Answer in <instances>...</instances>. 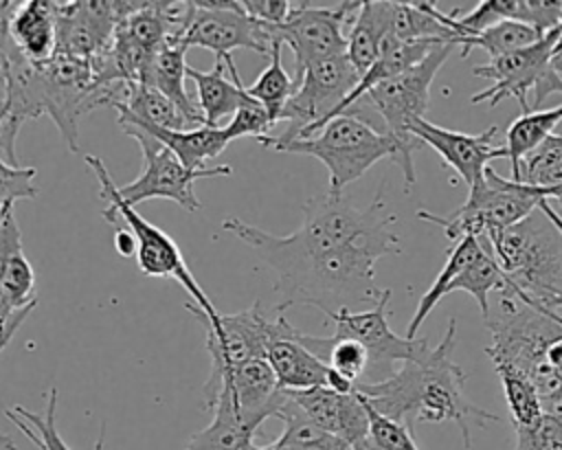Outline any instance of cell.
<instances>
[{
  "label": "cell",
  "instance_id": "obj_1",
  "mask_svg": "<svg viewBox=\"0 0 562 450\" xmlns=\"http://www.w3.org/2000/svg\"><path fill=\"white\" fill-rule=\"evenodd\" d=\"M384 189L367 209H358L345 193H318L303 204L301 226L272 235L239 217H226L222 228L248 244L277 274L274 290L283 296L277 312L290 305H312L327 318L356 305H373L382 288L375 285L373 266L400 252L393 230L395 215L382 213Z\"/></svg>",
  "mask_w": 562,
  "mask_h": 450
},
{
  "label": "cell",
  "instance_id": "obj_2",
  "mask_svg": "<svg viewBox=\"0 0 562 450\" xmlns=\"http://www.w3.org/2000/svg\"><path fill=\"white\" fill-rule=\"evenodd\" d=\"M9 2H4L0 15V83L4 88L2 105L7 110L0 154H4V162L20 167L15 158V138L20 125L29 119H37L48 114L64 143L70 151H79V119L99 108L110 105L116 97L119 88H103L90 61L53 53L46 61H26L9 42L4 31Z\"/></svg>",
  "mask_w": 562,
  "mask_h": 450
},
{
  "label": "cell",
  "instance_id": "obj_3",
  "mask_svg": "<svg viewBox=\"0 0 562 450\" xmlns=\"http://www.w3.org/2000/svg\"><path fill=\"white\" fill-rule=\"evenodd\" d=\"M457 345V318H450L439 345L422 338L417 353L386 380L356 384V393L382 417L411 428L413 421H454L465 448L472 446V428L496 421L498 415L476 406L465 393V371L452 360Z\"/></svg>",
  "mask_w": 562,
  "mask_h": 450
},
{
  "label": "cell",
  "instance_id": "obj_4",
  "mask_svg": "<svg viewBox=\"0 0 562 450\" xmlns=\"http://www.w3.org/2000/svg\"><path fill=\"white\" fill-rule=\"evenodd\" d=\"M479 239L487 244L507 288L544 307L562 290V237L540 206L518 224Z\"/></svg>",
  "mask_w": 562,
  "mask_h": 450
},
{
  "label": "cell",
  "instance_id": "obj_5",
  "mask_svg": "<svg viewBox=\"0 0 562 450\" xmlns=\"http://www.w3.org/2000/svg\"><path fill=\"white\" fill-rule=\"evenodd\" d=\"M277 151L318 158L329 171L327 191L331 193H342L347 184L358 180L382 158H391L402 167V149L397 140L384 130H375L349 114L334 116L312 136L279 145Z\"/></svg>",
  "mask_w": 562,
  "mask_h": 450
},
{
  "label": "cell",
  "instance_id": "obj_6",
  "mask_svg": "<svg viewBox=\"0 0 562 450\" xmlns=\"http://www.w3.org/2000/svg\"><path fill=\"white\" fill-rule=\"evenodd\" d=\"M542 200H549L544 189L527 182L507 180L492 167L483 171V178L468 189L465 202L448 217L435 215L426 209L417 211V217L441 226L448 241L457 244L463 237H483L494 230H505L527 217Z\"/></svg>",
  "mask_w": 562,
  "mask_h": 450
},
{
  "label": "cell",
  "instance_id": "obj_7",
  "mask_svg": "<svg viewBox=\"0 0 562 450\" xmlns=\"http://www.w3.org/2000/svg\"><path fill=\"white\" fill-rule=\"evenodd\" d=\"M562 35V24L542 35L536 44L492 57L487 64L472 68L476 77H487L494 83L476 94L472 103H487L490 108L498 105L503 99L514 97L520 103L522 114L529 112L527 94H533V110H538L544 99L553 92L562 94V57L553 53L558 37Z\"/></svg>",
  "mask_w": 562,
  "mask_h": 450
},
{
  "label": "cell",
  "instance_id": "obj_8",
  "mask_svg": "<svg viewBox=\"0 0 562 450\" xmlns=\"http://www.w3.org/2000/svg\"><path fill=\"white\" fill-rule=\"evenodd\" d=\"M452 48L454 44H439L419 64L378 83L364 94L375 114L380 116L384 132L391 134L402 149L400 169L404 173L406 187L415 182L413 154L422 147V143L411 134V123L415 119H426L430 105V83Z\"/></svg>",
  "mask_w": 562,
  "mask_h": 450
},
{
  "label": "cell",
  "instance_id": "obj_9",
  "mask_svg": "<svg viewBox=\"0 0 562 450\" xmlns=\"http://www.w3.org/2000/svg\"><path fill=\"white\" fill-rule=\"evenodd\" d=\"M86 165L92 169V173L97 176L99 184H101V198L110 202L108 209H103V217L108 222H114L116 215L127 224V228L134 233L136 237V263L138 270L147 277H158V279H176L187 294L191 296V303L198 305L206 316H217V310L213 307L211 299L204 294V290L200 288V283L195 281V277L191 274L178 244L158 226L149 224L147 220H143L132 206L123 204L119 193H116V182L112 180L110 171L105 169V162L97 156H86Z\"/></svg>",
  "mask_w": 562,
  "mask_h": 450
},
{
  "label": "cell",
  "instance_id": "obj_10",
  "mask_svg": "<svg viewBox=\"0 0 562 450\" xmlns=\"http://www.w3.org/2000/svg\"><path fill=\"white\" fill-rule=\"evenodd\" d=\"M360 75L347 59V55H334L310 64L294 81V94L281 110L279 123L288 127L281 136H266L259 140L263 147L277 149L296 138H307L318 132L338 110V105L358 86Z\"/></svg>",
  "mask_w": 562,
  "mask_h": 450
},
{
  "label": "cell",
  "instance_id": "obj_11",
  "mask_svg": "<svg viewBox=\"0 0 562 450\" xmlns=\"http://www.w3.org/2000/svg\"><path fill=\"white\" fill-rule=\"evenodd\" d=\"M187 312H191L206 331V349L211 356V375L233 369L241 362L263 358L266 349L277 338H290L296 327L277 312V316H266L261 312L259 301H255L248 310L237 314H220L206 316L191 301L184 303Z\"/></svg>",
  "mask_w": 562,
  "mask_h": 450
},
{
  "label": "cell",
  "instance_id": "obj_12",
  "mask_svg": "<svg viewBox=\"0 0 562 450\" xmlns=\"http://www.w3.org/2000/svg\"><path fill=\"white\" fill-rule=\"evenodd\" d=\"M187 46H202L224 61L235 83H241L237 66L231 57L235 48H248L270 55L272 26L250 18L237 0H191V18L182 35Z\"/></svg>",
  "mask_w": 562,
  "mask_h": 450
},
{
  "label": "cell",
  "instance_id": "obj_13",
  "mask_svg": "<svg viewBox=\"0 0 562 450\" xmlns=\"http://www.w3.org/2000/svg\"><path fill=\"white\" fill-rule=\"evenodd\" d=\"M121 132L140 145L143 160H145V169L138 178H134L123 187H116L121 202L132 209L138 202L162 198L180 204L184 211L195 213L202 209V202L198 200L193 189L195 180L213 178V176H231L233 171L228 165H215L206 169H187L165 145H160L147 132L132 125H123Z\"/></svg>",
  "mask_w": 562,
  "mask_h": 450
},
{
  "label": "cell",
  "instance_id": "obj_14",
  "mask_svg": "<svg viewBox=\"0 0 562 450\" xmlns=\"http://www.w3.org/2000/svg\"><path fill=\"white\" fill-rule=\"evenodd\" d=\"M358 9L360 2H292L288 20L272 26V37L292 50L294 81L310 64L345 53V29L351 26Z\"/></svg>",
  "mask_w": 562,
  "mask_h": 450
},
{
  "label": "cell",
  "instance_id": "obj_15",
  "mask_svg": "<svg viewBox=\"0 0 562 450\" xmlns=\"http://www.w3.org/2000/svg\"><path fill=\"white\" fill-rule=\"evenodd\" d=\"M389 299H391V290L382 288L380 299L369 310H362V312L340 310L329 318L336 325L331 336L351 338L364 347L369 356V364L362 378L364 384H373L391 378L395 373V362L411 360L422 345V338H413V340L400 338L389 327V320H386Z\"/></svg>",
  "mask_w": 562,
  "mask_h": 450
},
{
  "label": "cell",
  "instance_id": "obj_16",
  "mask_svg": "<svg viewBox=\"0 0 562 450\" xmlns=\"http://www.w3.org/2000/svg\"><path fill=\"white\" fill-rule=\"evenodd\" d=\"M202 395L206 410H211L213 402L224 395L241 421L255 432L268 417H277L281 404L285 402V391L277 386V378L266 358L241 362L222 373H209Z\"/></svg>",
  "mask_w": 562,
  "mask_h": 450
},
{
  "label": "cell",
  "instance_id": "obj_17",
  "mask_svg": "<svg viewBox=\"0 0 562 450\" xmlns=\"http://www.w3.org/2000/svg\"><path fill=\"white\" fill-rule=\"evenodd\" d=\"M123 11L125 2L112 0L57 2L55 53H64L92 64L108 48Z\"/></svg>",
  "mask_w": 562,
  "mask_h": 450
},
{
  "label": "cell",
  "instance_id": "obj_18",
  "mask_svg": "<svg viewBox=\"0 0 562 450\" xmlns=\"http://www.w3.org/2000/svg\"><path fill=\"white\" fill-rule=\"evenodd\" d=\"M496 132V125H490L479 134H465L435 125L428 119H415L411 123V134L422 145H430L441 156L443 165L452 167L461 180H465L468 189H472L483 178V171L494 158L507 156L505 147H496L494 143Z\"/></svg>",
  "mask_w": 562,
  "mask_h": 450
},
{
  "label": "cell",
  "instance_id": "obj_19",
  "mask_svg": "<svg viewBox=\"0 0 562 450\" xmlns=\"http://www.w3.org/2000/svg\"><path fill=\"white\" fill-rule=\"evenodd\" d=\"M296 406L323 430L347 443L349 450H373L364 400L353 393H336L327 386L288 391Z\"/></svg>",
  "mask_w": 562,
  "mask_h": 450
},
{
  "label": "cell",
  "instance_id": "obj_20",
  "mask_svg": "<svg viewBox=\"0 0 562 450\" xmlns=\"http://www.w3.org/2000/svg\"><path fill=\"white\" fill-rule=\"evenodd\" d=\"M4 31L13 48L26 61L37 64L50 59L57 46V2H9Z\"/></svg>",
  "mask_w": 562,
  "mask_h": 450
},
{
  "label": "cell",
  "instance_id": "obj_21",
  "mask_svg": "<svg viewBox=\"0 0 562 450\" xmlns=\"http://www.w3.org/2000/svg\"><path fill=\"white\" fill-rule=\"evenodd\" d=\"M187 44L180 37H171L167 40L145 64L138 83H145L154 90H158L160 94H165L189 121L191 127H200L204 125L202 114L198 103L189 97L187 88H184V79H187V61H184V53H187Z\"/></svg>",
  "mask_w": 562,
  "mask_h": 450
},
{
  "label": "cell",
  "instance_id": "obj_22",
  "mask_svg": "<svg viewBox=\"0 0 562 450\" xmlns=\"http://www.w3.org/2000/svg\"><path fill=\"white\" fill-rule=\"evenodd\" d=\"M116 123L119 127L123 125H132L138 127L143 132H147L149 136H154L160 145H165L187 169H206V162L217 158L226 145L231 143L224 134V127H193V130H162V127H154V125H145L123 112H116Z\"/></svg>",
  "mask_w": 562,
  "mask_h": 450
},
{
  "label": "cell",
  "instance_id": "obj_23",
  "mask_svg": "<svg viewBox=\"0 0 562 450\" xmlns=\"http://www.w3.org/2000/svg\"><path fill=\"white\" fill-rule=\"evenodd\" d=\"M296 331L290 338L272 340L266 349L263 358L277 378V386L281 391L327 386L329 367L296 340Z\"/></svg>",
  "mask_w": 562,
  "mask_h": 450
},
{
  "label": "cell",
  "instance_id": "obj_24",
  "mask_svg": "<svg viewBox=\"0 0 562 450\" xmlns=\"http://www.w3.org/2000/svg\"><path fill=\"white\" fill-rule=\"evenodd\" d=\"M224 70L226 66L220 59H215V66L209 72L187 66V77L195 83L198 108L206 127H220V121L235 114L248 97L246 86L228 79Z\"/></svg>",
  "mask_w": 562,
  "mask_h": 450
},
{
  "label": "cell",
  "instance_id": "obj_25",
  "mask_svg": "<svg viewBox=\"0 0 562 450\" xmlns=\"http://www.w3.org/2000/svg\"><path fill=\"white\" fill-rule=\"evenodd\" d=\"M116 112H123L145 125L162 127V130H193L184 114L158 90L145 83H123L116 97L110 101Z\"/></svg>",
  "mask_w": 562,
  "mask_h": 450
},
{
  "label": "cell",
  "instance_id": "obj_26",
  "mask_svg": "<svg viewBox=\"0 0 562 450\" xmlns=\"http://www.w3.org/2000/svg\"><path fill=\"white\" fill-rule=\"evenodd\" d=\"M386 31V0H362L358 15L353 18L349 33H347V48L345 55L362 77L380 57V48Z\"/></svg>",
  "mask_w": 562,
  "mask_h": 450
},
{
  "label": "cell",
  "instance_id": "obj_27",
  "mask_svg": "<svg viewBox=\"0 0 562 450\" xmlns=\"http://www.w3.org/2000/svg\"><path fill=\"white\" fill-rule=\"evenodd\" d=\"M213 421L195 432L184 450H252L255 430H250L233 404L220 395L213 406Z\"/></svg>",
  "mask_w": 562,
  "mask_h": 450
},
{
  "label": "cell",
  "instance_id": "obj_28",
  "mask_svg": "<svg viewBox=\"0 0 562 450\" xmlns=\"http://www.w3.org/2000/svg\"><path fill=\"white\" fill-rule=\"evenodd\" d=\"M277 417L283 421V432L279 439L268 443L272 450H349L338 437L329 435L321 426H316L288 395L281 404Z\"/></svg>",
  "mask_w": 562,
  "mask_h": 450
},
{
  "label": "cell",
  "instance_id": "obj_29",
  "mask_svg": "<svg viewBox=\"0 0 562 450\" xmlns=\"http://www.w3.org/2000/svg\"><path fill=\"white\" fill-rule=\"evenodd\" d=\"M481 252H483V244H481L479 237H472V235L459 239V241L452 246V250H450V255H448L443 268L439 270V274H437L435 281H432V285L426 290V294H424V296L419 299V303H417V310H415V314H413V318H411V323H408V327H406V338H408V340H413V338L417 336V331H419L422 323L426 320V316H428V314L432 312V307L448 294V285L454 281V277H457L463 268H468Z\"/></svg>",
  "mask_w": 562,
  "mask_h": 450
},
{
  "label": "cell",
  "instance_id": "obj_30",
  "mask_svg": "<svg viewBox=\"0 0 562 450\" xmlns=\"http://www.w3.org/2000/svg\"><path fill=\"white\" fill-rule=\"evenodd\" d=\"M560 121H562V105H555L549 110H529L520 114L516 121H512L505 136V151L512 162V180H516L518 162L522 160V156H527L547 136H551L553 130L560 125Z\"/></svg>",
  "mask_w": 562,
  "mask_h": 450
},
{
  "label": "cell",
  "instance_id": "obj_31",
  "mask_svg": "<svg viewBox=\"0 0 562 450\" xmlns=\"http://www.w3.org/2000/svg\"><path fill=\"white\" fill-rule=\"evenodd\" d=\"M542 35L538 31H533L531 26H525L520 22H512V20H503L494 26L483 29L481 33L461 37L457 42V46H461V55L465 57L472 48H481L492 57H501L520 48H527L531 44H536Z\"/></svg>",
  "mask_w": 562,
  "mask_h": 450
},
{
  "label": "cell",
  "instance_id": "obj_32",
  "mask_svg": "<svg viewBox=\"0 0 562 450\" xmlns=\"http://www.w3.org/2000/svg\"><path fill=\"white\" fill-rule=\"evenodd\" d=\"M281 48H283L281 42H272V48L268 55L270 57L268 68L257 77L252 86L246 88V94L268 110L274 125L279 123L283 105L294 94V79L288 75V70L281 64Z\"/></svg>",
  "mask_w": 562,
  "mask_h": 450
},
{
  "label": "cell",
  "instance_id": "obj_33",
  "mask_svg": "<svg viewBox=\"0 0 562 450\" xmlns=\"http://www.w3.org/2000/svg\"><path fill=\"white\" fill-rule=\"evenodd\" d=\"M503 288H507V279H505L503 270L498 268V263L494 261V257L483 246V252L468 268H463L454 277V281L448 285V294L457 292V290L472 294L474 301L479 303L483 320H485L490 314V301H487L490 292H494V290L501 292Z\"/></svg>",
  "mask_w": 562,
  "mask_h": 450
},
{
  "label": "cell",
  "instance_id": "obj_34",
  "mask_svg": "<svg viewBox=\"0 0 562 450\" xmlns=\"http://www.w3.org/2000/svg\"><path fill=\"white\" fill-rule=\"evenodd\" d=\"M55 413H57V389H48L46 395V413L37 415L24 406H11L7 417L29 437V441L37 450H70L68 443L55 428Z\"/></svg>",
  "mask_w": 562,
  "mask_h": 450
},
{
  "label": "cell",
  "instance_id": "obj_35",
  "mask_svg": "<svg viewBox=\"0 0 562 450\" xmlns=\"http://www.w3.org/2000/svg\"><path fill=\"white\" fill-rule=\"evenodd\" d=\"M494 369L503 382V391H505V400H507V408H509L514 428L533 424L542 415V400H540L533 382L507 364H494Z\"/></svg>",
  "mask_w": 562,
  "mask_h": 450
},
{
  "label": "cell",
  "instance_id": "obj_36",
  "mask_svg": "<svg viewBox=\"0 0 562 450\" xmlns=\"http://www.w3.org/2000/svg\"><path fill=\"white\" fill-rule=\"evenodd\" d=\"M498 22L512 20L547 35L562 24V0H492Z\"/></svg>",
  "mask_w": 562,
  "mask_h": 450
},
{
  "label": "cell",
  "instance_id": "obj_37",
  "mask_svg": "<svg viewBox=\"0 0 562 450\" xmlns=\"http://www.w3.org/2000/svg\"><path fill=\"white\" fill-rule=\"evenodd\" d=\"M272 127L274 123L268 110L261 103H257L252 97H246V101L233 114L231 123L224 125V134L228 140L241 138V136H252L257 140H263Z\"/></svg>",
  "mask_w": 562,
  "mask_h": 450
},
{
  "label": "cell",
  "instance_id": "obj_38",
  "mask_svg": "<svg viewBox=\"0 0 562 450\" xmlns=\"http://www.w3.org/2000/svg\"><path fill=\"white\" fill-rule=\"evenodd\" d=\"M514 432V450H562V424L549 413H542L529 426H516Z\"/></svg>",
  "mask_w": 562,
  "mask_h": 450
},
{
  "label": "cell",
  "instance_id": "obj_39",
  "mask_svg": "<svg viewBox=\"0 0 562 450\" xmlns=\"http://www.w3.org/2000/svg\"><path fill=\"white\" fill-rule=\"evenodd\" d=\"M367 413H369V432H371L373 450H419L411 428L382 417L369 404H367Z\"/></svg>",
  "mask_w": 562,
  "mask_h": 450
},
{
  "label": "cell",
  "instance_id": "obj_40",
  "mask_svg": "<svg viewBox=\"0 0 562 450\" xmlns=\"http://www.w3.org/2000/svg\"><path fill=\"white\" fill-rule=\"evenodd\" d=\"M35 176V167H13L0 158V211L18 200H33L40 193Z\"/></svg>",
  "mask_w": 562,
  "mask_h": 450
},
{
  "label": "cell",
  "instance_id": "obj_41",
  "mask_svg": "<svg viewBox=\"0 0 562 450\" xmlns=\"http://www.w3.org/2000/svg\"><path fill=\"white\" fill-rule=\"evenodd\" d=\"M18 248H22V235H20L18 220L13 215V204H7L0 211V281L11 255Z\"/></svg>",
  "mask_w": 562,
  "mask_h": 450
},
{
  "label": "cell",
  "instance_id": "obj_42",
  "mask_svg": "<svg viewBox=\"0 0 562 450\" xmlns=\"http://www.w3.org/2000/svg\"><path fill=\"white\" fill-rule=\"evenodd\" d=\"M244 4V11L263 22V24H270V26H279L288 20V13H290V7L292 2L288 0H241Z\"/></svg>",
  "mask_w": 562,
  "mask_h": 450
},
{
  "label": "cell",
  "instance_id": "obj_43",
  "mask_svg": "<svg viewBox=\"0 0 562 450\" xmlns=\"http://www.w3.org/2000/svg\"><path fill=\"white\" fill-rule=\"evenodd\" d=\"M35 307H37V303H33V305H29V307L15 312V314L7 320V325L0 327V353L4 351V347L11 342V338L15 336V331L22 327V323L29 318V314H31ZM0 448H4V450H18V446L13 443V439H11L9 435H2V432H0Z\"/></svg>",
  "mask_w": 562,
  "mask_h": 450
},
{
  "label": "cell",
  "instance_id": "obj_44",
  "mask_svg": "<svg viewBox=\"0 0 562 450\" xmlns=\"http://www.w3.org/2000/svg\"><path fill=\"white\" fill-rule=\"evenodd\" d=\"M114 248L121 257H134L136 255V237L130 228H116L114 230Z\"/></svg>",
  "mask_w": 562,
  "mask_h": 450
},
{
  "label": "cell",
  "instance_id": "obj_45",
  "mask_svg": "<svg viewBox=\"0 0 562 450\" xmlns=\"http://www.w3.org/2000/svg\"><path fill=\"white\" fill-rule=\"evenodd\" d=\"M553 204V202H551ZM547 200H542L538 206H540V211L551 220V224L558 228V233H560V237H562V200H555V206L558 209H553Z\"/></svg>",
  "mask_w": 562,
  "mask_h": 450
},
{
  "label": "cell",
  "instance_id": "obj_46",
  "mask_svg": "<svg viewBox=\"0 0 562 450\" xmlns=\"http://www.w3.org/2000/svg\"><path fill=\"white\" fill-rule=\"evenodd\" d=\"M542 413L553 415V417L562 424V393H560V395H555V397L542 400Z\"/></svg>",
  "mask_w": 562,
  "mask_h": 450
},
{
  "label": "cell",
  "instance_id": "obj_47",
  "mask_svg": "<svg viewBox=\"0 0 562 450\" xmlns=\"http://www.w3.org/2000/svg\"><path fill=\"white\" fill-rule=\"evenodd\" d=\"M547 307H549V310H555V312H558V310H562V290H560V292H558V294L547 303Z\"/></svg>",
  "mask_w": 562,
  "mask_h": 450
},
{
  "label": "cell",
  "instance_id": "obj_48",
  "mask_svg": "<svg viewBox=\"0 0 562 450\" xmlns=\"http://www.w3.org/2000/svg\"><path fill=\"white\" fill-rule=\"evenodd\" d=\"M553 53H555V55H560V57H562V35H560V37H558V42H555V48H553Z\"/></svg>",
  "mask_w": 562,
  "mask_h": 450
},
{
  "label": "cell",
  "instance_id": "obj_49",
  "mask_svg": "<svg viewBox=\"0 0 562 450\" xmlns=\"http://www.w3.org/2000/svg\"><path fill=\"white\" fill-rule=\"evenodd\" d=\"M4 116H7V110H4V105L0 108V138H2V125H4Z\"/></svg>",
  "mask_w": 562,
  "mask_h": 450
},
{
  "label": "cell",
  "instance_id": "obj_50",
  "mask_svg": "<svg viewBox=\"0 0 562 450\" xmlns=\"http://www.w3.org/2000/svg\"><path fill=\"white\" fill-rule=\"evenodd\" d=\"M103 448V435H99V439H97V446H94V450H101Z\"/></svg>",
  "mask_w": 562,
  "mask_h": 450
},
{
  "label": "cell",
  "instance_id": "obj_51",
  "mask_svg": "<svg viewBox=\"0 0 562 450\" xmlns=\"http://www.w3.org/2000/svg\"><path fill=\"white\" fill-rule=\"evenodd\" d=\"M252 450H272L270 446H252Z\"/></svg>",
  "mask_w": 562,
  "mask_h": 450
},
{
  "label": "cell",
  "instance_id": "obj_52",
  "mask_svg": "<svg viewBox=\"0 0 562 450\" xmlns=\"http://www.w3.org/2000/svg\"><path fill=\"white\" fill-rule=\"evenodd\" d=\"M2 9H4V2H0V15H2ZM0 108H2V99H0Z\"/></svg>",
  "mask_w": 562,
  "mask_h": 450
}]
</instances>
